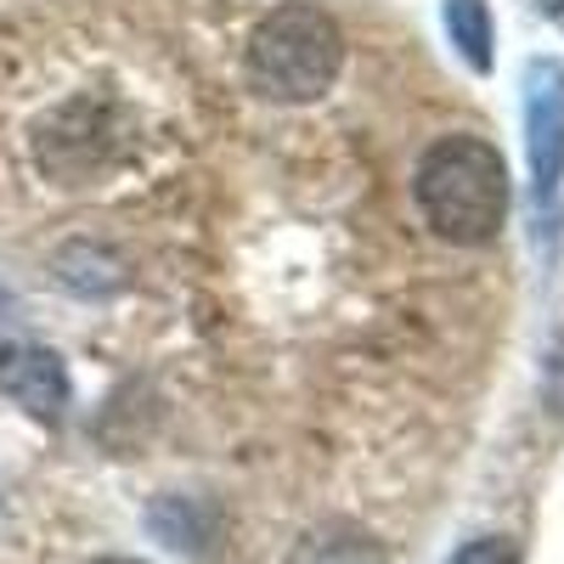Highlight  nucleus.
Segmentation results:
<instances>
[{
	"label": "nucleus",
	"instance_id": "nucleus-7",
	"mask_svg": "<svg viewBox=\"0 0 564 564\" xmlns=\"http://www.w3.org/2000/svg\"><path fill=\"white\" fill-rule=\"evenodd\" d=\"M542 390H547V406H553V417L564 423V334L553 339V350H547V367H542Z\"/></svg>",
	"mask_w": 564,
	"mask_h": 564
},
{
	"label": "nucleus",
	"instance_id": "nucleus-2",
	"mask_svg": "<svg viewBox=\"0 0 564 564\" xmlns=\"http://www.w3.org/2000/svg\"><path fill=\"white\" fill-rule=\"evenodd\" d=\"M243 68H249V85L271 102H316L334 90L345 68V34L322 7L289 0L254 29Z\"/></svg>",
	"mask_w": 564,
	"mask_h": 564
},
{
	"label": "nucleus",
	"instance_id": "nucleus-5",
	"mask_svg": "<svg viewBox=\"0 0 564 564\" xmlns=\"http://www.w3.org/2000/svg\"><path fill=\"white\" fill-rule=\"evenodd\" d=\"M441 23H446V40L457 45V57L475 74H491L497 29H491V7H486V0H441Z\"/></svg>",
	"mask_w": 564,
	"mask_h": 564
},
{
	"label": "nucleus",
	"instance_id": "nucleus-3",
	"mask_svg": "<svg viewBox=\"0 0 564 564\" xmlns=\"http://www.w3.org/2000/svg\"><path fill=\"white\" fill-rule=\"evenodd\" d=\"M525 164H531V209L536 226L553 231L564 198V63H525Z\"/></svg>",
	"mask_w": 564,
	"mask_h": 564
},
{
	"label": "nucleus",
	"instance_id": "nucleus-4",
	"mask_svg": "<svg viewBox=\"0 0 564 564\" xmlns=\"http://www.w3.org/2000/svg\"><path fill=\"white\" fill-rule=\"evenodd\" d=\"M0 390H7L29 417L63 423L68 412V367L29 339H0Z\"/></svg>",
	"mask_w": 564,
	"mask_h": 564
},
{
	"label": "nucleus",
	"instance_id": "nucleus-1",
	"mask_svg": "<svg viewBox=\"0 0 564 564\" xmlns=\"http://www.w3.org/2000/svg\"><path fill=\"white\" fill-rule=\"evenodd\" d=\"M412 193L423 220L435 226V238L457 249H480L508 220V164L480 135H441L417 159Z\"/></svg>",
	"mask_w": 564,
	"mask_h": 564
},
{
	"label": "nucleus",
	"instance_id": "nucleus-6",
	"mask_svg": "<svg viewBox=\"0 0 564 564\" xmlns=\"http://www.w3.org/2000/svg\"><path fill=\"white\" fill-rule=\"evenodd\" d=\"M446 564H520V553H513L502 536H475L468 547H457Z\"/></svg>",
	"mask_w": 564,
	"mask_h": 564
},
{
	"label": "nucleus",
	"instance_id": "nucleus-8",
	"mask_svg": "<svg viewBox=\"0 0 564 564\" xmlns=\"http://www.w3.org/2000/svg\"><path fill=\"white\" fill-rule=\"evenodd\" d=\"M536 12H542L553 29H564V0H536Z\"/></svg>",
	"mask_w": 564,
	"mask_h": 564
},
{
	"label": "nucleus",
	"instance_id": "nucleus-9",
	"mask_svg": "<svg viewBox=\"0 0 564 564\" xmlns=\"http://www.w3.org/2000/svg\"><path fill=\"white\" fill-rule=\"evenodd\" d=\"M102 564H135V558H102Z\"/></svg>",
	"mask_w": 564,
	"mask_h": 564
}]
</instances>
